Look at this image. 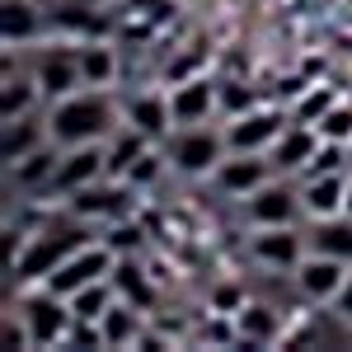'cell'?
Wrapping results in <instances>:
<instances>
[{
	"label": "cell",
	"mask_w": 352,
	"mask_h": 352,
	"mask_svg": "<svg viewBox=\"0 0 352 352\" xmlns=\"http://www.w3.org/2000/svg\"><path fill=\"white\" fill-rule=\"evenodd\" d=\"M118 132V109L109 89H76L66 99H52L47 109V136L52 146H85V141H109Z\"/></svg>",
	"instance_id": "obj_1"
},
{
	"label": "cell",
	"mask_w": 352,
	"mask_h": 352,
	"mask_svg": "<svg viewBox=\"0 0 352 352\" xmlns=\"http://www.w3.org/2000/svg\"><path fill=\"white\" fill-rule=\"evenodd\" d=\"M19 320H24L33 348H66V333L76 324V310H71L66 296H56L47 287H33L28 296H19Z\"/></svg>",
	"instance_id": "obj_2"
},
{
	"label": "cell",
	"mask_w": 352,
	"mask_h": 352,
	"mask_svg": "<svg viewBox=\"0 0 352 352\" xmlns=\"http://www.w3.org/2000/svg\"><path fill=\"white\" fill-rule=\"evenodd\" d=\"M230 155L226 146V132H212L207 122L197 127H179L174 141H169V164L188 179H202V174H217V164Z\"/></svg>",
	"instance_id": "obj_3"
},
{
	"label": "cell",
	"mask_w": 352,
	"mask_h": 352,
	"mask_svg": "<svg viewBox=\"0 0 352 352\" xmlns=\"http://www.w3.org/2000/svg\"><path fill=\"white\" fill-rule=\"evenodd\" d=\"M113 263H118V254H113L104 240H94V244L85 240L76 254H66V258L56 263V272L47 277V282H43V287L71 300L76 292H80V287H89V282H104V277L113 272Z\"/></svg>",
	"instance_id": "obj_4"
},
{
	"label": "cell",
	"mask_w": 352,
	"mask_h": 352,
	"mask_svg": "<svg viewBox=\"0 0 352 352\" xmlns=\"http://www.w3.org/2000/svg\"><path fill=\"white\" fill-rule=\"evenodd\" d=\"M292 127V109H268V104H258V109L240 113V118H226V146L230 151H254V155H268L272 141Z\"/></svg>",
	"instance_id": "obj_5"
},
{
	"label": "cell",
	"mask_w": 352,
	"mask_h": 352,
	"mask_svg": "<svg viewBox=\"0 0 352 352\" xmlns=\"http://www.w3.org/2000/svg\"><path fill=\"white\" fill-rule=\"evenodd\" d=\"M109 179V141H85V146H61V160H56V179L52 192L71 197V192L89 188Z\"/></svg>",
	"instance_id": "obj_6"
},
{
	"label": "cell",
	"mask_w": 352,
	"mask_h": 352,
	"mask_svg": "<svg viewBox=\"0 0 352 352\" xmlns=\"http://www.w3.org/2000/svg\"><path fill=\"white\" fill-rule=\"evenodd\" d=\"M80 244H85V230H66V235H28L24 258H19V268L10 272V277L43 287V282L56 272V263H61L66 254H76Z\"/></svg>",
	"instance_id": "obj_7"
},
{
	"label": "cell",
	"mask_w": 352,
	"mask_h": 352,
	"mask_svg": "<svg viewBox=\"0 0 352 352\" xmlns=\"http://www.w3.org/2000/svg\"><path fill=\"white\" fill-rule=\"evenodd\" d=\"M132 197H136L132 184L109 174V179H99V184H89V188L71 192L66 202H71V217H80V221H118V217H127Z\"/></svg>",
	"instance_id": "obj_8"
},
{
	"label": "cell",
	"mask_w": 352,
	"mask_h": 352,
	"mask_svg": "<svg viewBox=\"0 0 352 352\" xmlns=\"http://www.w3.org/2000/svg\"><path fill=\"white\" fill-rule=\"evenodd\" d=\"M249 254L268 272H296V263L310 254V244L296 235V226H258L249 240Z\"/></svg>",
	"instance_id": "obj_9"
},
{
	"label": "cell",
	"mask_w": 352,
	"mask_h": 352,
	"mask_svg": "<svg viewBox=\"0 0 352 352\" xmlns=\"http://www.w3.org/2000/svg\"><path fill=\"white\" fill-rule=\"evenodd\" d=\"M272 179V160L268 155H254V151H230L226 160L217 164V174H212V184H217L226 197H249L254 188H263Z\"/></svg>",
	"instance_id": "obj_10"
},
{
	"label": "cell",
	"mask_w": 352,
	"mask_h": 352,
	"mask_svg": "<svg viewBox=\"0 0 352 352\" xmlns=\"http://www.w3.org/2000/svg\"><path fill=\"white\" fill-rule=\"evenodd\" d=\"M169 109H174L179 127H197V122L221 113V85L207 80V76H188V80H179L169 89Z\"/></svg>",
	"instance_id": "obj_11"
},
{
	"label": "cell",
	"mask_w": 352,
	"mask_h": 352,
	"mask_svg": "<svg viewBox=\"0 0 352 352\" xmlns=\"http://www.w3.org/2000/svg\"><path fill=\"white\" fill-rule=\"evenodd\" d=\"M244 217H249L254 230L258 226H292L300 217V188H287V184L268 179L263 188H254L244 197Z\"/></svg>",
	"instance_id": "obj_12"
},
{
	"label": "cell",
	"mask_w": 352,
	"mask_h": 352,
	"mask_svg": "<svg viewBox=\"0 0 352 352\" xmlns=\"http://www.w3.org/2000/svg\"><path fill=\"white\" fill-rule=\"evenodd\" d=\"M33 80L43 89V99H66V94L85 89L80 52L76 47H47V52L38 56V66H33Z\"/></svg>",
	"instance_id": "obj_13"
},
{
	"label": "cell",
	"mask_w": 352,
	"mask_h": 352,
	"mask_svg": "<svg viewBox=\"0 0 352 352\" xmlns=\"http://www.w3.org/2000/svg\"><path fill=\"white\" fill-rule=\"evenodd\" d=\"M348 268L352 263H343V258H329V254H305L296 263V292L305 300H320V305H329V300L338 296V287H343V277H348Z\"/></svg>",
	"instance_id": "obj_14"
},
{
	"label": "cell",
	"mask_w": 352,
	"mask_h": 352,
	"mask_svg": "<svg viewBox=\"0 0 352 352\" xmlns=\"http://www.w3.org/2000/svg\"><path fill=\"white\" fill-rule=\"evenodd\" d=\"M300 212L310 221H329L348 212V169L343 174H320V179H300Z\"/></svg>",
	"instance_id": "obj_15"
},
{
	"label": "cell",
	"mask_w": 352,
	"mask_h": 352,
	"mask_svg": "<svg viewBox=\"0 0 352 352\" xmlns=\"http://www.w3.org/2000/svg\"><path fill=\"white\" fill-rule=\"evenodd\" d=\"M320 141H324V136L315 132L310 122H296V118H292V127L277 136L272 151H268L272 169H277V174H305V164H310L315 151H320Z\"/></svg>",
	"instance_id": "obj_16"
},
{
	"label": "cell",
	"mask_w": 352,
	"mask_h": 352,
	"mask_svg": "<svg viewBox=\"0 0 352 352\" xmlns=\"http://www.w3.org/2000/svg\"><path fill=\"white\" fill-rule=\"evenodd\" d=\"M122 118H127L132 127H141L151 141H160V136H169L174 127H179V122H174V109H169V94H160V89H141V94H132L127 109H122Z\"/></svg>",
	"instance_id": "obj_17"
},
{
	"label": "cell",
	"mask_w": 352,
	"mask_h": 352,
	"mask_svg": "<svg viewBox=\"0 0 352 352\" xmlns=\"http://www.w3.org/2000/svg\"><path fill=\"white\" fill-rule=\"evenodd\" d=\"M230 320H235L240 343H249V348H268V343H277V338H282V320H277V310H272V305H263V300H244Z\"/></svg>",
	"instance_id": "obj_18"
},
{
	"label": "cell",
	"mask_w": 352,
	"mask_h": 352,
	"mask_svg": "<svg viewBox=\"0 0 352 352\" xmlns=\"http://www.w3.org/2000/svg\"><path fill=\"white\" fill-rule=\"evenodd\" d=\"M109 277H113V287H118V296H122V300H132L136 310H146V315L155 310V300H160V287L146 277V268L136 263V254H122V258L113 263Z\"/></svg>",
	"instance_id": "obj_19"
},
{
	"label": "cell",
	"mask_w": 352,
	"mask_h": 352,
	"mask_svg": "<svg viewBox=\"0 0 352 352\" xmlns=\"http://www.w3.org/2000/svg\"><path fill=\"white\" fill-rule=\"evenodd\" d=\"M99 329H104V348H136L141 333H146V310H136L132 300L118 296L109 310H104Z\"/></svg>",
	"instance_id": "obj_20"
},
{
	"label": "cell",
	"mask_w": 352,
	"mask_h": 352,
	"mask_svg": "<svg viewBox=\"0 0 352 352\" xmlns=\"http://www.w3.org/2000/svg\"><path fill=\"white\" fill-rule=\"evenodd\" d=\"M52 136H47V122L38 127L33 118H5L0 122V160L5 164H14V160H24V155H33L38 146H47Z\"/></svg>",
	"instance_id": "obj_21"
},
{
	"label": "cell",
	"mask_w": 352,
	"mask_h": 352,
	"mask_svg": "<svg viewBox=\"0 0 352 352\" xmlns=\"http://www.w3.org/2000/svg\"><path fill=\"white\" fill-rule=\"evenodd\" d=\"M43 33V14L33 0H0V43L5 47H24Z\"/></svg>",
	"instance_id": "obj_22"
},
{
	"label": "cell",
	"mask_w": 352,
	"mask_h": 352,
	"mask_svg": "<svg viewBox=\"0 0 352 352\" xmlns=\"http://www.w3.org/2000/svg\"><path fill=\"white\" fill-rule=\"evenodd\" d=\"M56 160H61V146H38L33 155H24V160H14V164H5L10 169V179L19 184V188H52V179H56Z\"/></svg>",
	"instance_id": "obj_23"
},
{
	"label": "cell",
	"mask_w": 352,
	"mask_h": 352,
	"mask_svg": "<svg viewBox=\"0 0 352 352\" xmlns=\"http://www.w3.org/2000/svg\"><path fill=\"white\" fill-rule=\"evenodd\" d=\"M146 151H151V136L141 132V127H132V122H118V132L109 136V174L122 179Z\"/></svg>",
	"instance_id": "obj_24"
},
{
	"label": "cell",
	"mask_w": 352,
	"mask_h": 352,
	"mask_svg": "<svg viewBox=\"0 0 352 352\" xmlns=\"http://www.w3.org/2000/svg\"><path fill=\"white\" fill-rule=\"evenodd\" d=\"M80 52V76H85V89H109L118 80V52H113L109 43H80L76 47Z\"/></svg>",
	"instance_id": "obj_25"
},
{
	"label": "cell",
	"mask_w": 352,
	"mask_h": 352,
	"mask_svg": "<svg viewBox=\"0 0 352 352\" xmlns=\"http://www.w3.org/2000/svg\"><path fill=\"white\" fill-rule=\"evenodd\" d=\"M310 249L352 263V217H348V212H343V217H329V221H315V230H310Z\"/></svg>",
	"instance_id": "obj_26"
},
{
	"label": "cell",
	"mask_w": 352,
	"mask_h": 352,
	"mask_svg": "<svg viewBox=\"0 0 352 352\" xmlns=\"http://www.w3.org/2000/svg\"><path fill=\"white\" fill-rule=\"evenodd\" d=\"M38 80L33 76H5V85H0V118H24V113H33V104H38Z\"/></svg>",
	"instance_id": "obj_27"
},
{
	"label": "cell",
	"mask_w": 352,
	"mask_h": 352,
	"mask_svg": "<svg viewBox=\"0 0 352 352\" xmlns=\"http://www.w3.org/2000/svg\"><path fill=\"white\" fill-rule=\"evenodd\" d=\"M113 300H118V287H113V277H104V282L80 287L71 296V310H76V320H104V310H109Z\"/></svg>",
	"instance_id": "obj_28"
},
{
	"label": "cell",
	"mask_w": 352,
	"mask_h": 352,
	"mask_svg": "<svg viewBox=\"0 0 352 352\" xmlns=\"http://www.w3.org/2000/svg\"><path fill=\"white\" fill-rule=\"evenodd\" d=\"M338 99H343V94H338L333 85H310V89L300 94L296 104H292V118H296V122H310V127H315V122H320V118H324V113L333 109Z\"/></svg>",
	"instance_id": "obj_29"
},
{
	"label": "cell",
	"mask_w": 352,
	"mask_h": 352,
	"mask_svg": "<svg viewBox=\"0 0 352 352\" xmlns=\"http://www.w3.org/2000/svg\"><path fill=\"white\" fill-rule=\"evenodd\" d=\"M352 160V151L343 146V141H320V151L310 155V164H305V174L300 179H320V174H343Z\"/></svg>",
	"instance_id": "obj_30"
},
{
	"label": "cell",
	"mask_w": 352,
	"mask_h": 352,
	"mask_svg": "<svg viewBox=\"0 0 352 352\" xmlns=\"http://www.w3.org/2000/svg\"><path fill=\"white\" fill-rule=\"evenodd\" d=\"M99 240L109 244L118 258H122V254H141V249H146V235H141V226H136V221H127V217L109 221V230H104Z\"/></svg>",
	"instance_id": "obj_31"
},
{
	"label": "cell",
	"mask_w": 352,
	"mask_h": 352,
	"mask_svg": "<svg viewBox=\"0 0 352 352\" xmlns=\"http://www.w3.org/2000/svg\"><path fill=\"white\" fill-rule=\"evenodd\" d=\"M315 132L324 136V141H343V146H352V99H338V104L315 122Z\"/></svg>",
	"instance_id": "obj_32"
},
{
	"label": "cell",
	"mask_w": 352,
	"mask_h": 352,
	"mask_svg": "<svg viewBox=\"0 0 352 352\" xmlns=\"http://www.w3.org/2000/svg\"><path fill=\"white\" fill-rule=\"evenodd\" d=\"M258 109V99H254V89L240 80H221V118H240V113Z\"/></svg>",
	"instance_id": "obj_33"
},
{
	"label": "cell",
	"mask_w": 352,
	"mask_h": 352,
	"mask_svg": "<svg viewBox=\"0 0 352 352\" xmlns=\"http://www.w3.org/2000/svg\"><path fill=\"white\" fill-rule=\"evenodd\" d=\"M244 300H249V296H244L240 282H217L212 296H207V310H212V315H235Z\"/></svg>",
	"instance_id": "obj_34"
},
{
	"label": "cell",
	"mask_w": 352,
	"mask_h": 352,
	"mask_svg": "<svg viewBox=\"0 0 352 352\" xmlns=\"http://www.w3.org/2000/svg\"><path fill=\"white\" fill-rule=\"evenodd\" d=\"M160 155H155V151H146V155H141V160L132 164V169H127V174H122V179H127V184H132V188H146V184H151V179H155V174H160Z\"/></svg>",
	"instance_id": "obj_35"
},
{
	"label": "cell",
	"mask_w": 352,
	"mask_h": 352,
	"mask_svg": "<svg viewBox=\"0 0 352 352\" xmlns=\"http://www.w3.org/2000/svg\"><path fill=\"white\" fill-rule=\"evenodd\" d=\"M329 310H333L343 324H352V268H348V277H343V287H338V296L329 300Z\"/></svg>",
	"instance_id": "obj_36"
},
{
	"label": "cell",
	"mask_w": 352,
	"mask_h": 352,
	"mask_svg": "<svg viewBox=\"0 0 352 352\" xmlns=\"http://www.w3.org/2000/svg\"><path fill=\"white\" fill-rule=\"evenodd\" d=\"M348 217H352V169H348Z\"/></svg>",
	"instance_id": "obj_37"
},
{
	"label": "cell",
	"mask_w": 352,
	"mask_h": 352,
	"mask_svg": "<svg viewBox=\"0 0 352 352\" xmlns=\"http://www.w3.org/2000/svg\"><path fill=\"white\" fill-rule=\"evenodd\" d=\"M99 5H113V0H99Z\"/></svg>",
	"instance_id": "obj_38"
},
{
	"label": "cell",
	"mask_w": 352,
	"mask_h": 352,
	"mask_svg": "<svg viewBox=\"0 0 352 352\" xmlns=\"http://www.w3.org/2000/svg\"><path fill=\"white\" fill-rule=\"evenodd\" d=\"M348 151H352V146H348Z\"/></svg>",
	"instance_id": "obj_39"
}]
</instances>
